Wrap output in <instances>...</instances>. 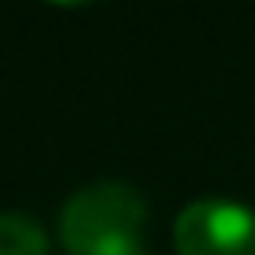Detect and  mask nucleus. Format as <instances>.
<instances>
[{
	"mask_svg": "<svg viewBox=\"0 0 255 255\" xmlns=\"http://www.w3.org/2000/svg\"><path fill=\"white\" fill-rule=\"evenodd\" d=\"M180 255H255V214L229 199H199L173 225Z\"/></svg>",
	"mask_w": 255,
	"mask_h": 255,
	"instance_id": "f03ea898",
	"label": "nucleus"
},
{
	"mask_svg": "<svg viewBox=\"0 0 255 255\" xmlns=\"http://www.w3.org/2000/svg\"><path fill=\"white\" fill-rule=\"evenodd\" d=\"M0 255H45V233L26 214H0Z\"/></svg>",
	"mask_w": 255,
	"mask_h": 255,
	"instance_id": "7ed1b4c3",
	"label": "nucleus"
},
{
	"mask_svg": "<svg viewBox=\"0 0 255 255\" xmlns=\"http://www.w3.org/2000/svg\"><path fill=\"white\" fill-rule=\"evenodd\" d=\"M146 203L131 184L102 180L64 203L60 240L68 255H146Z\"/></svg>",
	"mask_w": 255,
	"mask_h": 255,
	"instance_id": "f257e3e1",
	"label": "nucleus"
}]
</instances>
